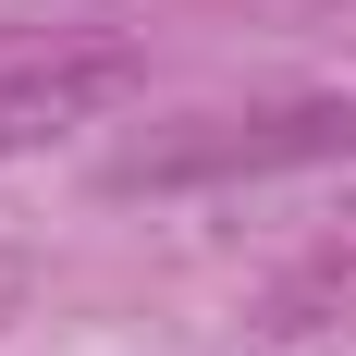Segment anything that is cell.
<instances>
[{
	"mask_svg": "<svg viewBox=\"0 0 356 356\" xmlns=\"http://www.w3.org/2000/svg\"><path fill=\"white\" fill-rule=\"evenodd\" d=\"M111 86H123V62L111 49H49V62H0V160L37 136H62L74 111H99Z\"/></svg>",
	"mask_w": 356,
	"mask_h": 356,
	"instance_id": "obj_1",
	"label": "cell"
}]
</instances>
